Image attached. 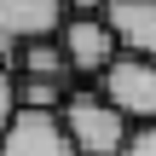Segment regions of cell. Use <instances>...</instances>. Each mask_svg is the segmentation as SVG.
I'll return each instance as SVG.
<instances>
[{
  "instance_id": "obj_2",
  "label": "cell",
  "mask_w": 156,
  "mask_h": 156,
  "mask_svg": "<svg viewBox=\"0 0 156 156\" xmlns=\"http://www.w3.org/2000/svg\"><path fill=\"white\" fill-rule=\"evenodd\" d=\"M133 127H145V122H156V58H139V52H122L98 81H93Z\"/></svg>"
},
{
  "instance_id": "obj_7",
  "label": "cell",
  "mask_w": 156,
  "mask_h": 156,
  "mask_svg": "<svg viewBox=\"0 0 156 156\" xmlns=\"http://www.w3.org/2000/svg\"><path fill=\"white\" fill-rule=\"evenodd\" d=\"M17 75H46V81H75V64H69V52H64V41H58V35H41V41H23Z\"/></svg>"
},
{
  "instance_id": "obj_8",
  "label": "cell",
  "mask_w": 156,
  "mask_h": 156,
  "mask_svg": "<svg viewBox=\"0 0 156 156\" xmlns=\"http://www.w3.org/2000/svg\"><path fill=\"white\" fill-rule=\"evenodd\" d=\"M81 81H46V75H17V104L23 110H64V98Z\"/></svg>"
},
{
  "instance_id": "obj_11",
  "label": "cell",
  "mask_w": 156,
  "mask_h": 156,
  "mask_svg": "<svg viewBox=\"0 0 156 156\" xmlns=\"http://www.w3.org/2000/svg\"><path fill=\"white\" fill-rule=\"evenodd\" d=\"M64 6H69V12H104L110 0H64Z\"/></svg>"
},
{
  "instance_id": "obj_4",
  "label": "cell",
  "mask_w": 156,
  "mask_h": 156,
  "mask_svg": "<svg viewBox=\"0 0 156 156\" xmlns=\"http://www.w3.org/2000/svg\"><path fill=\"white\" fill-rule=\"evenodd\" d=\"M0 156H81L58 110H23L0 127Z\"/></svg>"
},
{
  "instance_id": "obj_5",
  "label": "cell",
  "mask_w": 156,
  "mask_h": 156,
  "mask_svg": "<svg viewBox=\"0 0 156 156\" xmlns=\"http://www.w3.org/2000/svg\"><path fill=\"white\" fill-rule=\"evenodd\" d=\"M69 17L64 0H0V35L12 41H41V35H58Z\"/></svg>"
},
{
  "instance_id": "obj_9",
  "label": "cell",
  "mask_w": 156,
  "mask_h": 156,
  "mask_svg": "<svg viewBox=\"0 0 156 156\" xmlns=\"http://www.w3.org/2000/svg\"><path fill=\"white\" fill-rule=\"evenodd\" d=\"M116 156H156V122L133 127V133H127V145H122Z\"/></svg>"
},
{
  "instance_id": "obj_1",
  "label": "cell",
  "mask_w": 156,
  "mask_h": 156,
  "mask_svg": "<svg viewBox=\"0 0 156 156\" xmlns=\"http://www.w3.org/2000/svg\"><path fill=\"white\" fill-rule=\"evenodd\" d=\"M58 116H64V127H69V139H75L81 156H116L127 145V133H133V122H127L98 87H75Z\"/></svg>"
},
{
  "instance_id": "obj_3",
  "label": "cell",
  "mask_w": 156,
  "mask_h": 156,
  "mask_svg": "<svg viewBox=\"0 0 156 156\" xmlns=\"http://www.w3.org/2000/svg\"><path fill=\"white\" fill-rule=\"evenodd\" d=\"M58 41H64V52L75 64V81H98L122 58V41H116V29H110L104 12H69L64 29H58Z\"/></svg>"
},
{
  "instance_id": "obj_10",
  "label": "cell",
  "mask_w": 156,
  "mask_h": 156,
  "mask_svg": "<svg viewBox=\"0 0 156 156\" xmlns=\"http://www.w3.org/2000/svg\"><path fill=\"white\" fill-rule=\"evenodd\" d=\"M17 116V69H0V127Z\"/></svg>"
},
{
  "instance_id": "obj_6",
  "label": "cell",
  "mask_w": 156,
  "mask_h": 156,
  "mask_svg": "<svg viewBox=\"0 0 156 156\" xmlns=\"http://www.w3.org/2000/svg\"><path fill=\"white\" fill-rule=\"evenodd\" d=\"M122 52H139V58H156V0H110L104 6Z\"/></svg>"
}]
</instances>
